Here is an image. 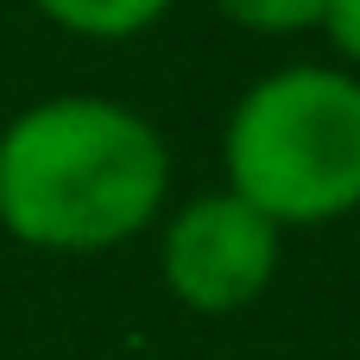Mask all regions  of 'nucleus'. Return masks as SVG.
Here are the masks:
<instances>
[{"mask_svg":"<svg viewBox=\"0 0 360 360\" xmlns=\"http://www.w3.org/2000/svg\"><path fill=\"white\" fill-rule=\"evenodd\" d=\"M171 152L108 95H51L0 133V221L44 253H101L158 221Z\"/></svg>","mask_w":360,"mask_h":360,"instance_id":"nucleus-1","label":"nucleus"},{"mask_svg":"<svg viewBox=\"0 0 360 360\" xmlns=\"http://www.w3.org/2000/svg\"><path fill=\"white\" fill-rule=\"evenodd\" d=\"M234 25L247 32H266V38H291V32H310L323 25V6L329 0H215Z\"/></svg>","mask_w":360,"mask_h":360,"instance_id":"nucleus-5","label":"nucleus"},{"mask_svg":"<svg viewBox=\"0 0 360 360\" xmlns=\"http://www.w3.org/2000/svg\"><path fill=\"white\" fill-rule=\"evenodd\" d=\"M158 266H165V285H171V297L184 310L234 316V310L259 304V291L278 272V221L259 215L234 190L190 196L165 221Z\"/></svg>","mask_w":360,"mask_h":360,"instance_id":"nucleus-3","label":"nucleus"},{"mask_svg":"<svg viewBox=\"0 0 360 360\" xmlns=\"http://www.w3.org/2000/svg\"><path fill=\"white\" fill-rule=\"evenodd\" d=\"M323 32L335 38V51L348 63H360V0H329L323 6Z\"/></svg>","mask_w":360,"mask_h":360,"instance_id":"nucleus-6","label":"nucleus"},{"mask_svg":"<svg viewBox=\"0 0 360 360\" xmlns=\"http://www.w3.org/2000/svg\"><path fill=\"white\" fill-rule=\"evenodd\" d=\"M32 6L76 38H139L171 13V0H32Z\"/></svg>","mask_w":360,"mask_h":360,"instance_id":"nucleus-4","label":"nucleus"},{"mask_svg":"<svg viewBox=\"0 0 360 360\" xmlns=\"http://www.w3.org/2000/svg\"><path fill=\"white\" fill-rule=\"evenodd\" d=\"M228 190L278 228L360 209V76L291 63L259 76L228 114Z\"/></svg>","mask_w":360,"mask_h":360,"instance_id":"nucleus-2","label":"nucleus"}]
</instances>
